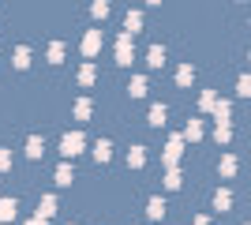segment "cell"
Returning a JSON list of instances; mask_svg holds the SVG:
<instances>
[{"instance_id": "7a4b0ae2", "label": "cell", "mask_w": 251, "mask_h": 225, "mask_svg": "<svg viewBox=\"0 0 251 225\" xmlns=\"http://www.w3.org/2000/svg\"><path fill=\"white\" fill-rule=\"evenodd\" d=\"M116 60H120V64H131V34H120V42H116Z\"/></svg>"}, {"instance_id": "7402d4cb", "label": "cell", "mask_w": 251, "mask_h": 225, "mask_svg": "<svg viewBox=\"0 0 251 225\" xmlns=\"http://www.w3.org/2000/svg\"><path fill=\"white\" fill-rule=\"evenodd\" d=\"M60 56H64V45H60V42L49 45V60H52V64H60Z\"/></svg>"}, {"instance_id": "3957f363", "label": "cell", "mask_w": 251, "mask_h": 225, "mask_svg": "<svg viewBox=\"0 0 251 225\" xmlns=\"http://www.w3.org/2000/svg\"><path fill=\"white\" fill-rule=\"evenodd\" d=\"M98 49H101V34L90 30V34H86V42H83V53H86V56H94Z\"/></svg>"}, {"instance_id": "ffe728a7", "label": "cell", "mask_w": 251, "mask_h": 225, "mask_svg": "<svg viewBox=\"0 0 251 225\" xmlns=\"http://www.w3.org/2000/svg\"><path fill=\"white\" fill-rule=\"evenodd\" d=\"M75 117H79V120L90 117V101H86V98H83V101H75Z\"/></svg>"}, {"instance_id": "30bf717a", "label": "cell", "mask_w": 251, "mask_h": 225, "mask_svg": "<svg viewBox=\"0 0 251 225\" xmlns=\"http://www.w3.org/2000/svg\"><path fill=\"white\" fill-rule=\"evenodd\" d=\"M214 113H218V124H229L232 105H229V101H214Z\"/></svg>"}, {"instance_id": "44dd1931", "label": "cell", "mask_w": 251, "mask_h": 225, "mask_svg": "<svg viewBox=\"0 0 251 225\" xmlns=\"http://www.w3.org/2000/svg\"><path fill=\"white\" fill-rule=\"evenodd\" d=\"M229 203H232V195H229V192H218V195H214V206H218V210H225Z\"/></svg>"}, {"instance_id": "5b68a950", "label": "cell", "mask_w": 251, "mask_h": 225, "mask_svg": "<svg viewBox=\"0 0 251 225\" xmlns=\"http://www.w3.org/2000/svg\"><path fill=\"white\" fill-rule=\"evenodd\" d=\"M127 165H131V169H143V165H147V154H143V147H131V150H127Z\"/></svg>"}, {"instance_id": "9c48e42d", "label": "cell", "mask_w": 251, "mask_h": 225, "mask_svg": "<svg viewBox=\"0 0 251 225\" xmlns=\"http://www.w3.org/2000/svg\"><path fill=\"white\" fill-rule=\"evenodd\" d=\"M15 218V199H0V222H11Z\"/></svg>"}, {"instance_id": "f1b7e54d", "label": "cell", "mask_w": 251, "mask_h": 225, "mask_svg": "<svg viewBox=\"0 0 251 225\" xmlns=\"http://www.w3.org/2000/svg\"><path fill=\"white\" fill-rule=\"evenodd\" d=\"M26 225H45V218H34V222H26Z\"/></svg>"}, {"instance_id": "484cf974", "label": "cell", "mask_w": 251, "mask_h": 225, "mask_svg": "<svg viewBox=\"0 0 251 225\" xmlns=\"http://www.w3.org/2000/svg\"><path fill=\"white\" fill-rule=\"evenodd\" d=\"M248 86H251V83H248V75H240V83H236V94H240V98H248V94H251Z\"/></svg>"}, {"instance_id": "8fae6325", "label": "cell", "mask_w": 251, "mask_h": 225, "mask_svg": "<svg viewBox=\"0 0 251 225\" xmlns=\"http://www.w3.org/2000/svg\"><path fill=\"white\" fill-rule=\"evenodd\" d=\"M42 150H45V143L38 139V135H30V139H26V154H30V158H42Z\"/></svg>"}, {"instance_id": "4fadbf2b", "label": "cell", "mask_w": 251, "mask_h": 225, "mask_svg": "<svg viewBox=\"0 0 251 225\" xmlns=\"http://www.w3.org/2000/svg\"><path fill=\"white\" fill-rule=\"evenodd\" d=\"M150 68H161L165 64V49H161V45H154V49H150V60H147Z\"/></svg>"}, {"instance_id": "6da1fadb", "label": "cell", "mask_w": 251, "mask_h": 225, "mask_svg": "<svg viewBox=\"0 0 251 225\" xmlns=\"http://www.w3.org/2000/svg\"><path fill=\"white\" fill-rule=\"evenodd\" d=\"M79 150H83V135H79V131H72V135H64V139H60V154H64V158H75Z\"/></svg>"}, {"instance_id": "4dcf8cb0", "label": "cell", "mask_w": 251, "mask_h": 225, "mask_svg": "<svg viewBox=\"0 0 251 225\" xmlns=\"http://www.w3.org/2000/svg\"><path fill=\"white\" fill-rule=\"evenodd\" d=\"M147 4H161V0H147Z\"/></svg>"}, {"instance_id": "83f0119b", "label": "cell", "mask_w": 251, "mask_h": 225, "mask_svg": "<svg viewBox=\"0 0 251 225\" xmlns=\"http://www.w3.org/2000/svg\"><path fill=\"white\" fill-rule=\"evenodd\" d=\"M8 165H11V154H8V150H0V169H8Z\"/></svg>"}, {"instance_id": "d6986e66", "label": "cell", "mask_w": 251, "mask_h": 225, "mask_svg": "<svg viewBox=\"0 0 251 225\" xmlns=\"http://www.w3.org/2000/svg\"><path fill=\"white\" fill-rule=\"evenodd\" d=\"M56 184H60V188H68V184H72V169H68V165H60V169H56Z\"/></svg>"}, {"instance_id": "4316f807", "label": "cell", "mask_w": 251, "mask_h": 225, "mask_svg": "<svg viewBox=\"0 0 251 225\" xmlns=\"http://www.w3.org/2000/svg\"><path fill=\"white\" fill-rule=\"evenodd\" d=\"M79 79H83V83H94V64H86L83 72H79Z\"/></svg>"}, {"instance_id": "9a60e30c", "label": "cell", "mask_w": 251, "mask_h": 225, "mask_svg": "<svg viewBox=\"0 0 251 225\" xmlns=\"http://www.w3.org/2000/svg\"><path fill=\"white\" fill-rule=\"evenodd\" d=\"M150 124H154V128L165 124V105H154V109H150Z\"/></svg>"}, {"instance_id": "cb8c5ba5", "label": "cell", "mask_w": 251, "mask_h": 225, "mask_svg": "<svg viewBox=\"0 0 251 225\" xmlns=\"http://www.w3.org/2000/svg\"><path fill=\"white\" fill-rule=\"evenodd\" d=\"M232 139V128L229 124H218V143H229Z\"/></svg>"}, {"instance_id": "5bb4252c", "label": "cell", "mask_w": 251, "mask_h": 225, "mask_svg": "<svg viewBox=\"0 0 251 225\" xmlns=\"http://www.w3.org/2000/svg\"><path fill=\"white\" fill-rule=\"evenodd\" d=\"M94 158H98V161H109V158H113V147H109V143L101 139V143L94 147Z\"/></svg>"}, {"instance_id": "e0dca14e", "label": "cell", "mask_w": 251, "mask_h": 225, "mask_svg": "<svg viewBox=\"0 0 251 225\" xmlns=\"http://www.w3.org/2000/svg\"><path fill=\"white\" fill-rule=\"evenodd\" d=\"M127 90H131V98H143V94H147V79H131Z\"/></svg>"}, {"instance_id": "277c9868", "label": "cell", "mask_w": 251, "mask_h": 225, "mask_svg": "<svg viewBox=\"0 0 251 225\" xmlns=\"http://www.w3.org/2000/svg\"><path fill=\"white\" fill-rule=\"evenodd\" d=\"M147 214L154 218V222H161V218H165V199H157V195H154V199L147 203Z\"/></svg>"}, {"instance_id": "7c38bea8", "label": "cell", "mask_w": 251, "mask_h": 225, "mask_svg": "<svg viewBox=\"0 0 251 225\" xmlns=\"http://www.w3.org/2000/svg\"><path fill=\"white\" fill-rule=\"evenodd\" d=\"M15 68H30V49H26V45L15 49Z\"/></svg>"}, {"instance_id": "52a82bcc", "label": "cell", "mask_w": 251, "mask_h": 225, "mask_svg": "<svg viewBox=\"0 0 251 225\" xmlns=\"http://www.w3.org/2000/svg\"><path fill=\"white\" fill-rule=\"evenodd\" d=\"M180 150H184V139H173V143H169V147H165V161H169V165H176Z\"/></svg>"}, {"instance_id": "603a6c76", "label": "cell", "mask_w": 251, "mask_h": 225, "mask_svg": "<svg viewBox=\"0 0 251 225\" xmlns=\"http://www.w3.org/2000/svg\"><path fill=\"white\" fill-rule=\"evenodd\" d=\"M94 15H98V19L109 15V0H94Z\"/></svg>"}, {"instance_id": "ac0fdd59", "label": "cell", "mask_w": 251, "mask_h": 225, "mask_svg": "<svg viewBox=\"0 0 251 225\" xmlns=\"http://www.w3.org/2000/svg\"><path fill=\"white\" fill-rule=\"evenodd\" d=\"M184 135H188L191 143H195V139H202V124H199V120H191V124H188V131H184Z\"/></svg>"}, {"instance_id": "d4e9b609", "label": "cell", "mask_w": 251, "mask_h": 225, "mask_svg": "<svg viewBox=\"0 0 251 225\" xmlns=\"http://www.w3.org/2000/svg\"><path fill=\"white\" fill-rule=\"evenodd\" d=\"M221 173H225V176H232V173H236V161H232V158H221Z\"/></svg>"}, {"instance_id": "f546056e", "label": "cell", "mask_w": 251, "mask_h": 225, "mask_svg": "<svg viewBox=\"0 0 251 225\" xmlns=\"http://www.w3.org/2000/svg\"><path fill=\"white\" fill-rule=\"evenodd\" d=\"M195 225H210V222H206V218H195Z\"/></svg>"}, {"instance_id": "2e32d148", "label": "cell", "mask_w": 251, "mask_h": 225, "mask_svg": "<svg viewBox=\"0 0 251 225\" xmlns=\"http://www.w3.org/2000/svg\"><path fill=\"white\" fill-rule=\"evenodd\" d=\"M191 79H195V72H191V64H184V68L176 72V83H180V86H188Z\"/></svg>"}, {"instance_id": "8992f818", "label": "cell", "mask_w": 251, "mask_h": 225, "mask_svg": "<svg viewBox=\"0 0 251 225\" xmlns=\"http://www.w3.org/2000/svg\"><path fill=\"white\" fill-rule=\"evenodd\" d=\"M52 214H56V199H52V195H45L42 206H38V218H45V222H49Z\"/></svg>"}, {"instance_id": "ba28073f", "label": "cell", "mask_w": 251, "mask_h": 225, "mask_svg": "<svg viewBox=\"0 0 251 225\" xmlns=\"http://www.w3.org/2000/svg\"><path fill=\"white\" fill-rule=\"evenodd\" d=\"M139 26H143V15H139V11H127V19H124V34H135Z\"/></svg>"}]
</instances>
